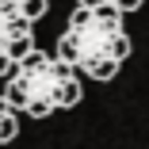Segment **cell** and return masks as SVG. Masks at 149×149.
I'll list each match as a JSON object with an SVG mask.
<instances>
[{
    "instance_id": "cell-1",
    "label": "cell",
    "mask_w": 149,
    "mask_h": 149,
    "mask_svg": "<svg viewBox=\"0 0 149 149\" xmlns=\"http://www.w3.org/2000/svg\"><path fill=\"white\" fill-rule=\"evenodd\" d=\"M57 57L69 61L80 77L115 80L123 61L130 57V35L123 27V12L111 4H77L57 38Z\"/></svg>"
},
{
    "instance_id": "cell-2",
    "label": "cell",
    "mask_w": 149,
    "mask_h": 149,
    "mask_svg": "<svg viewBox=\"0 0 149 149\" xmlns=\"http://www.w3.org/2000/svg\"><path fill=\"white\" fill-rule=\"evenodd\" d=\"M80 96H84L80 73L69 61H61L57 54H46L38 46L31 54H23L4 77V100L19 115H31V118L69 111L80 103Z\"/></svg>"
},
{
    "instance_id": "cell-3",
    "label": "cell",
    "mask_w": 149,
    "mask_h": 149,
    "mask_svg": "<svg viewBox=\"0 0 149 149\" xmlns=\"http://www.w3.org/2000/svg\"><path fill=\"white\" fill-rule=\"evenodd\" d=\"M50 0H0V77L35 50V23L46 15Z\"/></svg>"
},
{
    "instance_id": "cell-4",
    "label": "cell",
    "mask_w": 149,
    "mask_h": 149,
    "mask_svg": "<svg viewBox=\"0 0 149 149\" xmlns=\"http://www.w3.org/2000/svg\"><path fill=\"white\" fill-rule=\"evenodd\" d=\"M15 134H19V111L4 100V92H0V145H8Z\"/></svg>"
},
{
    "instance_id": "cell-5",
    "label": "cell",
    "mask_w": 149,
    "mask_h": 149,
    "mask_svg": "<svg viewBox=\"0 0 149 149\" xmlns=\"http://www.w3.org/2000/svg\"><path fill=\"white\" fill-rule=\"evenodd\" d=\"M80 4H111V8H118V12H138L141 4H145V0H80Z\"/></svg>"
}]
</instances>
